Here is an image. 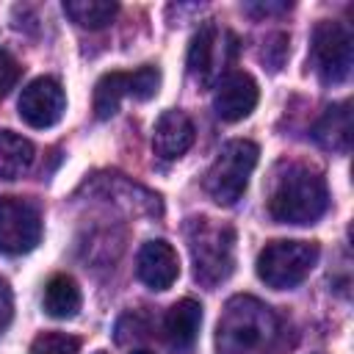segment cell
Here are the masks:
<instances>
[{
	"instance_id": "1",
	"label": "cell",
	"mask_w": 354,
	"mask_h": 354,
	"mask_svg": "<svg viewBox=\"0 0 354 354\" xmlns=\"http://www.w3.org/2000/svg\"><path fill=\"white\" fill-rule=\"evenodd\" d=\"M285 326L254 296H232L216 324V354H279Z\"/></svg>"
},
{
	"instance_id": "2",
	"label": "cell",
	"mask_w": 354,
	"mask_h": 354,
	"mask_svg": "<svg viewBox=\"0 0 354 354\" xmlns=\"http://www.w3.org/2000/svg\"><path fill=\"white\" fill-rule=\"evenodd\" d=\"M329 207L326 180L307 163H282L268 191V213L279 224H313Z\"/></svg>"
},
{
	"instance_id": "3",
	"label": "cell",
	"mask_w": 354,
	"mask_h": 354,
	"mask_svg": "<svg viewBox=\"0 0 354 354\" xmlns=\"http://www.w3.org/2000/svg\"><path fill=\"white\" fill-rule=\"evenodd\" d=\"M185 238L194 260V277L199 285L213 288L232 274L235 266V230L207 216L188 218Z\"/></svg>"
},
{
	"instance_id": "4",
	"label": "cell",
	"mask_w": 354,
	"mask_h": 354,
	"mask_svg": "<svg viewBox=\"0 0 354 354\" xmlns=\"http://www.w3.org/2000/svg\"><path fill=\"white\" fill-rule=\"evenodd\" d=\"M257 155H260V149L254 141H246V138L227 141L205 174L207 196L224 207L235 205L249 185V177L257 166Z\"/></svg>"
},
{
	"instance_id": "5",
	"label": "cell",
	"mask_w": 354,
	"mask_h": 354,
	"mask_svg": "<svg viewBox=\"0 0 354 354\" xmlns=\"http://www.w3.org/2000/svg\"><path fill=\"white\" fill-rule=\"evenodd\" d=\"M318 254L321 249L313 241H271L257 254V277L274 290L296 288L310 277Z\"/></svg>"
},
{
	"instance_id": "6",
	"label": "cell",
	"mask_w": 354,
	"mask_h": 354,
	"mask_svg": "<svg viewBox=\"0 0 354 354\" xmlns=\"http://www.w3.org/2000/svg\"><path fill=\"white\" fill-rule=\"evenodd\" d=\"M310 58H313V69L326 86L346 83L351 75V64H354L351 30L343 22H332V19L318 22L313 30Z\"/></svg>"
},
{
	"instance_id": "7",
	"label": "cell",
	"mask_w": 354,
	"mask_h": 354,
	"mask_svg": "<svg viewBox=\"0 0 354 354\" xmlns=\"http://www.w3.org/2000/svg\"><path fill=\"white\" fill-rule=\"evenodd\" d=\"M160 88V69L158 66H141L136 72H108L94 86V113L97 119H108L119 111V102L124 97L133 100H149Z\"/></svg>"
},
{
	"instance_id": "8",
	"label": "cell",
	"mask_w": 354,
	"mask_h": 354,
	"mask_svg": "<svg viewBox=\"0 0 354 354\" xmlns=\"http://www.w3.org/2000/svg\"><path fill=\"white\" fill-rule=\"evenodd\" d=\"M41 238V213L22 196H0V252L25 254Z\"/></svg>"
},
{
	"instance_id": "9",
	"label": "cell",
	"mask_w": 354,
	"mask_h": 354,
	"mask_svg": "<svg viewBox=\"0 0 354 354\" xmlns=\"http://www.w3.org/2000/svg\"><path fill=\"white\" fill-rule=\"evenodd\" d=\"M235 44L238 39L230 30H221L213 22H205L188 47V72L196 83L207 86L213 83V77L221 72V64H227L235 55Z\"/></svg>"
},
{
	"instance_id": "10",
	"label": "cell",
	"mask_w": 354,
	"mask_h": 354,
	"mask_svg": "<svg viewBox=\"0 0 354 354\" xmlns=\"http://www.w3.org/2000/svg\"><path fill=\"white\" fill-rule=\"evenodd\" d=\"M19 116L25 124L36 127V130H44V127H53L64 111H66V94L61 88L58 80L53 77H36L30 80L22 94H19Z\"/></svg>"
},
{
	"instance_id": "11",
	"label": "cell",
	"mask_w": 354,
	"mask_h": 354,
	"mask_svg": "<svg viewBox=\"0 0 354 354\" xmlns=\"http://www.w3.org/2000/svg\"><path fill=\"white\" fill-rule=\"evenodd\" d=\"M257 83L246 72H227L218 77L216 91H213V111L221 122H238L249 116L257 105Z\"/></svg>"
},
{
	"instance_id": "12",
	"label": "cell",
	"mask_w": 354,
	"mask_h": 354,
	"mask_svg": "<svg viewBox=\"0 0 354 354\" xmlns=\"http://www.w3.org/2000/svg\"><path fill=\"white\" fill-rule=\"evenodd\" d=\"M138 279L152 290H169L180 277V257L166 241H147L136 257Z\"/></svg>"
},
{
	"instance_id": "13",
	"label": "cell",
	"mask_w": 354,
	"mask_h": 354,
	"mask_svg": "<svg viewBox=\"0 0 354 354\" xmlns=\"http://www.w3.org/2000/svg\"><path fill=\"white\" fill-rule=\"evenodd\" d=\"M194 122L177 111V108H169L158 116L155 122V130H152V149L155 155H160L163 160H174L180 155H185L194 144Z\"/></svg>"
},
{
	"instance_id": "14",
	"label": "cell",
	"mask_w": 354,
	"mask_h": 354,
	"mask_svg": "<svg viewBox=\"0 0 354 354\" xmlns=\"http://www.w3.org/2000/svg\"><path fill=\"white\" fill-rule=\"evenodd\" d=\"M313 138L324 149L348 152V147H351V105L348 102L329 105L321 113V119L313 124Z\"/></svg>"
},
{
	"instance_id": "15",
	"label": "cell",
	"mask_w": 354,
	"mask_h": 354,
	"mask_svg": "<svg viewBox=\"0 0 354 354\" xmlns=\"http://www.w3.org/2000/svg\"><path fill=\"white\" fill-rule=\"evenodd\" d=\"M202 326V304L194 299H180L169 307L166 318H163V332L169 346L174 348H188L194 346L196 335Z\"/></svg>"
},
{
	"instance_id": "16",
	"label": "cell",
	"mask_w": 354,
	"mask_h": 354,
	"mask_svg": "<svg viewBox=\"0 0 354 354\" xmlns=\"http://www.w3.org/2000/svg\"><path fill=\"white\" fill-rule=\"evenodd\" d=\"M44 313L50 318H72L80 310V288L72 277L66 274H55L47 285H44Z\"/></svg>"
},
{
	"instance_id": "17",
	"label": "cell",
	"mask_w": 354,
	"mask_h": 354,
	"mask_svg": "<svg viewBox=\"0 0 354 354\" xmlns=\"http://www.w3.org/2000/svg\"><path fill=\"white\" fill-rule=\"evenodd\" d=\"M33 166V144L11 130H0V180H17Z\"/></svg>"
},
{
	"instance_id": "18",
	"label": "cell",
	"mask_w": 354,
	"mask_h": 354,
	"mask_svg": "<svg viewBox=\"0 0 354 354\" xmlns=\"http://www.w3.org/2000/svg\"><path fill=\"white\" fill-rule=\"evenodd\" d=\"M64 14L80 28L100 30V28L111 25V19L119 14V6L108 3V0H66Z\"/></svg>"
},
{
	"instance_id": "19",
	"label": "cell",
	"mask_w": 354,
	"mask_h": 354,
	"mask_svg": "<svg viewBox=\"0 0 354 354\" xmlns=\"http://www.w3.org/2000/svg\"><path fill=\"white\" fill-rule=\"evenodd\" d=\"M80 340L66 332H44L33 340L30 354H77Z\"/></svg>"
},
{
	"instance_id": "20",
	"label": "cell",
	"mask_w": 354,
	"mask_h": 354,
	"mask_svg": "<svg viewBox=\"0 0 354 354\" xmlns=\"http://www.w3.org/2000/svg\"><path fill=\"white\" fill-rule=\"evenodd\" d=\"M19 80V64L11 58V53L0 50V97L8 94Z\"/></svg>"
},
{
	"instance_id": "21",
	"label": "cell",
	"mask_w": 354,
	"mask_h": 354,
	"mask_svg": "<svg viewBox=\"0 0 354 354\" xmlns=\"http://www.w3.org/2000/svg\"><path fill=\"white\" fill-rule=\"evenodd\" d=\"M11 315H14V296H11L8 282L0 277V335H3L6 326L11 324Z\"/></svg>"
},
{
	"instance_id": "22",
	"label": "cell",
	"mask_w": 354,
	"mask_h": 354,
	"mask_svg": "<svg viewBox=\"0 0 354 354\" xmlns=\"http://www.w3.org/2000/svg\"><path fill=\"white\" fill-rule=\"evenodd\" d=\"M288 8H290L288 3H249L246 6L249 14H282Z\"/></svg>"
},
{
	"instance_id": "23",
	"label": "cell",
	"mask_w": 354,
	"mask_h": 354,
	"mask_svg": "<svg viewBox=\"0 0 354 354\" xmlns=\"http://www.w3.org/2000/svg\"><path fill=\"white\" fill-rule=\"evenodd\" d=\"M133 354H152V351H144V348H141V351H133Z\"/></svg>"
},
{
	"instance_id": "24",
	"label": "cell",
	"mask_w": 354,
	"mask_h": 354,
	"mask_svg": "<svg viewBox=\"0 0 354 354\" xmlns=\"http://www.w3.org/2000/svg\"><path fill=\"white\" fill-rule=\"evenodd\" d=\"M94 354H105V351H94Z\"/></svg>"
}]
</instances>
